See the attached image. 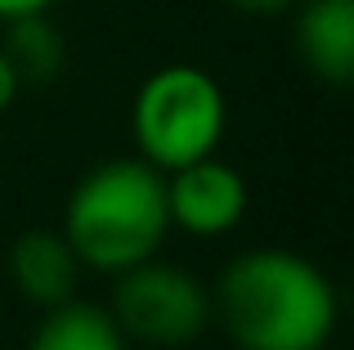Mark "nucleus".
Segmentation results:
<instances>
[{
    "label": "nucleus",
    "mask_w": 354,
    "mask_h": 350,
    "mask_svg": "<svg viewBox=\"0 0 354 350\" xmlns=\"http://www.w3.org/2000/svg\"><path fill=\"white\" fill-rule=\"evenodd\" d=\"M211 310H220V324L242 350H323L337 328L332 279L283 247L238 256Z\"/></svg>",
    "instance_id": "1"
},
{
    "label": "nucleus",
    "mask_w": 354,
    "mask_h": 350,
    "mask_svg": "<svg viewBox=\"0 0 354 350\" xmlns=\"http://www.w3.org/2000/svg\"><path fill=\"white\" fill-rule=\"evenodd\" d=\"M171 229L166 211V171L144 158H113L81 175L68 198L63 238L81 265L121 274L148 261Z\"/></svg>",
    "instance_id": "2"
},
{
    "label": "nucleus",
    "mask_w": 354,
    "mask_h": 350,
    "mask_svg": "<svg viewBox=\"0 0 354 350\" xmlns=\"http://www.w3.org/2000/svg\"><path fill=\"white\" fill-rule=\"evenodd\" d=\"M225 122L229 108L220 81L211 72L193 68V63L157 68L139 86L135 108H130L135 144L144 153V162H153L157 171H175L184 162L216 153Z\"/></svg>",
    "instance_id": "3"
},
{
    "label": "nucleus",
    "mask_w": 354,
    "mask_h": 350,
    "mask_svg": "<svg viewBox=\"0 0 354 350\" xmlns=\"http://www.w3.org/2000/svg\"><path fill=\"white\" fill-rule=\"evenodd\" d=\"M113 324L126 342L144 346H189L211 324V297L189 270L162 261H139L117 274Z\"/></svg>",
    "instance_id": "4"
},
{
    "label": "nucleus",
    "mask_w": 354,
    "mask_h": 350,
    "mask_svg": "<svg viewBox=\"0 0 354 350\" xmlns=\"http://www.w3.org/2000/svg\"><path fill=\"white\" fill-rule=\"evenodd\" d=\"M166 211H171V225H180L184 234H229L247 216V180L238 167L207 153L198 162L166 171Z\"/></svg>",
    "instance_id": "5"
},
{
    "label": "nucleus",
    "mask_w": 354,
    "mask_h": 350,
    "mask_svg": "<svg viewBox=\"0 0 354 350\" xmlns=\"http://www.w3.org/2000/svg\"><path fill=\"white\" fill-rule=\"evenodd\" d=\"M77 274H81L77 252L54 229H27V234H18L14 252H9V279H14L18 297L41 310L72 301Z\"/></svg>",
    "instance_id": "6"
},
{
    "label": "nucleus",
    "mask_w": 354,
    "mask_h": 350,
    "mask_svg": "<svg viewBox=\"0 0 354 350\" xmlns=\"http://www.w3.org/2000/svg\"><path fill=\"white\" fill-rule=\"evenodd\" d=\"M296 54L328 86L354 77V0H305L296 14Z\"/></svg>",
    "instance_id": "7"
},
{
    "label": "nucleus",
    "mask_w": 354,
    "mask_h": 350,
    "mask_svg": "<svg viewBox=\"0 0 354 350\" xmlns=\"http://www.w3.org/2000/svg\"><path fill=\"white\" fill-rule=\"evenodd\" d=\"M27 350H126V337L113 324V315H104L99 306L63 301L45 310Z\"/></svg>",
    "instance_id": "8"
},
{
    "label": "nucleus",
    "mask_w": 354,
    "mask_h": 350,
    "mask_svg": "<svg viewBox=\"0 0 354 350\" xmlns=\"http://www.w3.org/2000/svg\"><path fill=\"white\" fill-rule=\"evenodd\" d=\"M5 59L14 63L18 81H54L63 72V59H68V45H63V32L50 23V14H23L5 23V41H0Z\"/></svg>",
    "instance_id": "9"
},
{
    "label": "nucleus",
    "mask_w": 354,
    "mask_h": 350,
    "mask_svg": "<svg viewBox=\"0 0 354 350\" xmlns=\"http://www.w3.org/2000/svg\"><path fill=\"white\" fill-rule=\"evenodd\" d=\"M238 14H251V18H274V14H287L296 0H229Z\"/></svg>",
    "instance_id": "10"
},
{
    "label": "nucleus",
    "mask_w": 354,
    "mask_h": 350,
    "mask_svg": "<svg viewBox=\"0 0 354 350\" xmlns=\"http://www.w3.org/2000/svg\"><path fill=\"white\" fill-rule=\"evenodd\" d=\"M59 0H0V23L9 18H23V14H50Z\"/></svg>",
    "instance_id": "11"
},
{
    "label": "nucleus",
    "mask_w": 354,
    "mask_h": 350,
    "mask_svg": "<svg viewBox=\"0 0 354 350\" xmlns=\"http://www.w3.org/2000/svg\"><path fill=\"white\" fill-rule=\"evenodd\" d=\"M18 90H23V81H18L14 63H9V59H5V50H0V113H5V108L18 99Z\"/></svg>",
    "instance_id": "12"
}]
</instances>
